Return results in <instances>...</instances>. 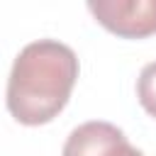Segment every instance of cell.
<instances>
[{
	"label": "cell",
	"instance_id": "1",
	"mask_svg": "<svg viewBox=\"0 0 156 156\" xmlns=\"http://www.w3.org/2000/svg\"><path fill=\"white\" fill-rule=\"evenodd\" d=\"M78 78V58L56 39L27 44L7 78V110L27 127L51 122L68 102Z\"/></svg>",
	"mask_w": 156,
	"mask_h": 156
},
{
	"label": "cell",
	"instance_id": "2",
	"mask_svg": "<svg viewBox=\"0 0 156 156\" xmlns=\"http://www.w3.org/2000/svg\"><path fill=\"white\" fill-rule=\"evenodd\" d=\"M88 10L117 37L144 39L156 34V0H93Z\"/></svg>",
	"mask_w": 156,
	"mask_h": 156
},
{
	"label": "cell",
	"instance_id": "4",
	"mask_svg": "<svg viewBox=\"0 0 156 156\" xmlns=\"http://www.w3.org/2000/svg\"><path fill=\"white\" fill-rule=\"evenodd\" d=\"M136 95H139L141 107L156 119V61L141 68L139 80H136Z\"/></svg>",
	"mask_w": 156,
	"mask_h": 156
},
{
	"label": "cell",
	"instance_id": "5",
	"mask_svg": "<svg viewBox=\"0 0 156 156\" xmlns=\"http://www.w3.org/2000/svg\"><path fill=\"white\" fill-rule=\"evenodd\" d=\"M110 156H144V154H141L139 149H134L129 141H122L119 146H115V149H112V154H110Z\"/></svg>",
	"mask_w": 156,
	"mask_h": 156
},
{
	"label": "cell",
	"instance_id": "3",
	"mask_svg": "<svg viewBox=\"0 0 156 156\" xmlns=\"http://www.w3.org/2000/svg\"><path fill=\"white\" fill-rule=\"evenodd\" d=\"M122 141H127V136L119 127L95 119L76 127L68 134L61 156H110Z\"/></svg>",
	"mask_w": 156,
	"mask_h": 156
}]
</instances>
